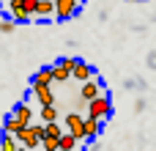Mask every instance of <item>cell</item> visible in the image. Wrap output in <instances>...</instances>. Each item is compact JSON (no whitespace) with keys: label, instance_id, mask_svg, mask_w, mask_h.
Listing matches in <instances>:
<instances>
[{"label":"cell","instance_id":"obj_18","mask_svg":"<svg viewBox=\"0 0 156 151\" xmlns=\"http://www.w3.org/2000/svg\"><path fill=\"white\" fill-rule=\"evenodd\" d=\"M41 149L44 151H60V138H44L41 140Z\"/></svg>","mask_w":156,"mask_h":151},{"label":"cell","instance_id":"obj_17","mask_svg":"<svg viewBox=\"0 0 156 151\" xmlns=\"http://www.w3.org/2000/svg\"><path fill=\"white\" fill-rule=\"evenodd\" d=\"M44 129H47V135H44V138H60V135H63V129H60V124H58V121H47V124H44Z\"/></svg>","mask_w":156,"mask_h":151},{"label":"cell","instance_id":"obj_9","mask_svg":"<svg viewBox=\"0 0 156 151\" xmlns=\"http://www.w3.org/2000/svg\"><path fill=\"white\" fill-rule=\"evenodd\" d=\"M36 17H41V19L55 17V0H38V6H36Z\"/></svg>","mask_w":156,"mask_h":151},{"label":"cell","instance_id":"obj_2","mask_svg":"<svg viewBox=\"0 0 156 151\" xmlns=\"http://www.w3.org/2000/svg\"><path fill=\"white\" fill-rule=\"evenodd\" d=\"M66 129H69L71 135H77L80 140H88V138H85V116L69 113V116H66Z\"/></svg>","mask_w":156,"mask_h":151},{"label":"cell","instance_id":"obj_7","mask_svg":"<svg viewBox=\"0 0 156 151\" xmlns=\"http://www.w3.org/2000/svg\"><path fill=\"white\" fill-rule=\"evenodd\" d=\"M99 132H101V118H96V116H85V138L88 140H93V138H99Z\"/></svg>","mask_w":156,"mask_h":151},{"label":"cell","instance_id":"obj_16","mask_svg":"<svg viewBox=\"0 0 156 151\" xmlns=\"http://www.w3.org/2000/svg\"><path fill=\"white\" fill-rule=\"evenodd\" d=\"M52 72H55V80H58V83H63V80H69V77H71V69H66L63 63H55V66H52Z\"/></svg>","mask_w":156,"mask_h":151},{"label":"cell","instance_id":"obj_1","mask_svg":"<svg viewBox=\"0 0 156 151\" xmlns=\"http://www.w3.org/2000/svg\"><path fill=\"white\" fill-rule=\"evenodd\" d=\"M88 113L90 116H96V118H110L112 116V102H110V96L107 94H101V96H96V99H90L88 102Z\"/></svg>","mask_w":156,"mask_h":151},{"label":"cell","instance_id":"obj_10","mask_svg":"<svg viewBox=\"0 0 156 151\" xmlns=\"http://www.w3.org/2000/svg\"><path fill=\"white\" fill-rule=\"evenodd\" d=\"M71 77H77L80 83H88L90 77H93V69L88 66V63H82V61H77V66H74V74Z\"/></svg>","mask_w":156,"mask_h":151},{"label":"cell","instance_id":"obj_20","mask_svg":"<svg viewBox=\"0 0 156 151\" xmlns=\"http://www.w3.org/2000/svg\"><path fill=\"white\" fill-rule=\"evenodd\" d=\"M60 63H63L66 69H71V74H74V66H77V58H63Z\"/></svg>","mask_w":156,"mask_h":151},{"label":"cell","instance_id":"obj_11","mask_svg":"<svg viewBox=\"0 0 156 151\" xmlns=\"http://www.w3.org/2000/svg\"><path fill=\"white\" fill-rule=\"evenodd\" d=\"M33 83H38V85H52V83H55V72H52V69H41V72L33 74ZM33 83H30V85H33Z\"/></svg>","mask_w":156,"mask_h":151},{"label":"cell","instance_id":"obj_3","mask_svg":"<svg viewBox=\"0 0 156 151\" xmlns=\"http://www.w3.org/2000/svg\"><path fill=\"white\" fill-rule=\"evenodd\" d=\"M80 8V0H55V17L58 19H71Z\"/></svg>","mask_w":156,"mask_h":151},{"label":"cell","instance_id":"obj_14","mask_svg":"<svg viewBox=\"0 0 156 151\" xmlns=\"http://www.w3.org/2000/svg\"><path fill=\"white\" fill-rule=\"evenodd\" d=\"M0 146H3L5 151H16L19 146H22V143H19V138H16V135H11V132H5V138L0 140Z\"/></svg>","mask_w":156,"mask_h":151},{"label":"cell","instance_id":"obj_4","mask_svg":"<svg viewBox=\"0 0 156 151\" xmlns=\"http://www.w3.org/2000/svg\"><path fill=\"white\" fill-rule=\"evenodd\" d=\"M16 138H19V143H22L25 149H41V138L36 135V129H33V127H25Z\"/></svg>","mask_w":156,"mask_h":151},{"label":"cell","instance_id":"obj_19","mask_svg":"<svg viewBox=\"0 0 156 151\" xmlns=\"http://www.w3.org/2000/svg\"><path fill=\"white\" fill-rule=\"evenodd\" d=\"M14 28H16V19H14V17H11V19H3V22H0V33H11Z\"/></svg>","mask_w":156,"mask_h":151},{"label":"cell","instance_id":"obj_12","mask_svg":"<svg viewBox=\"0 0 156 151\" xmlns=\"http://www.w3.org/2000/svg\"><path fill=\"white\" fill-rule=\"evenodd\" d=\"M3 129H5V132H11V135H19V132L25 129V124H22V121H19V118L11 113V116L5 118V124H3Z\"/></svg>","mask_w":156,"mask_h":151},{"label":"cell","instance_id":"obj_13","mask_svg":"<svg viewBox=\"0 0 156 151\" xmlns=\"http://www.w3.org/2000/svg\"><path fill=\"white\" fill-rule=\"evenodd\" d=\"M77 143H80V138L77 135H60V151H71V149H77Z\"/></svg>","mask_w":156,"mask_h":151},{"label":"cell","instance_id":"obj_15","mask_svg":"<svg viewBox=\"0 0 156 151\" xmlns=\"http://www.w3.org/2000/svg\"><path fill=\"white\" fill-rule=\"evenodd\" d=\"M41 121H44V124H47V121H58L55 105H41Z\"/></svg>","mask_w":156,"mask_h":151},{"label":"cell","instance_id":"obj_6","mask_svg":"<svg viewBox=\"0 0 156 151\" xmlns=\"http://www.w3.org/2000/svg\"><path fill=\"white\" fill-rule=\"evenodd\" d=\"M96 96H101V88H99V83H96V80H88V83H82L80 99H82V102H90V99H96Z\"/></svg>","mask_w":156,"mask_h":151},{"label":"cell","instance_id":"obj_8","mask_svg":"<svg viewBox=\"0 0 156 151\" xmlns=\"http://www.w3.org/2000/svg\"><path fill=\"white\" fill-rule=\"evenodd\" d=\"M14 116H16V118H19L25 127H30V124H33V110H30L25 102H19V105L14 107Z\"/></svg>","mask_w":156,"mask_h":151},{"label":"cell","instance_id":"obj_5","mask_svg":"<svg viewBox=\"0 0 156 151\" xmlns=\"http://www.w3.org/2000/svg\"><path fill=\"white\" fill-rule=\"evenodd\" d=\"M30 94H33L41 105H52V102H55V96H52V88H49V85H38V83H33V85H30Z\"/></svg>","mask_w":156,"mask_h":151},{"label":"cell","instance_id":"obj_21","mask_svg":"<svg viewBox=\"0 0 156 151\" xmlns=\"http://www.w3.org/2000/svg\"><path fill=\"white\" fill-rule=\"evenodd\" d=\"M36 6H38V0H25V8L33 11V14H36Z\"/></svg>","mask_w":156,"mask_h":151}]
</instances>
